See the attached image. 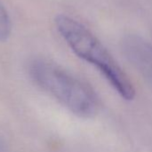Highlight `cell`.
Returning <instances> with one entry per match:
<instances>
[{
	"instance_id": "obj_2",
	"label": "cell",
	"mask_w": 152,
	"mask_h": 152,
	"mask_svg": "<svg viewBox=\"0 0 152 152\" xmlns=\"http://www.w3.org/2000/svg\"><path fill=\"white\" fill-rule=\"evenodd\" d=\"M28 73L39 88L75 116L90 118L98 113L100 99L94 87L61 66L35 59L29 63Z\"/></svg>"
},
{
	"instance_id": "obj_4",
	"label": "cell",
	"mask_w": 152,
	"mask_h": 152,
	"mask_svg": "<svg viewBox=\"0 0 152 152\" xmlns=\"http://www.w3.org/2000/svg\"><path fill=\"white\" fill-rule=\"evenodd\" d=\"M12 24L6 9L0 1V42L8 39L11 35Z\"/></svg>"
},
{
	"instance_id": "obj_1",
	"label": "cell",
	"mask_w": 152,
	"mask_h": 152,
	"mask_svg": "<svg viewBox=\"0 0 152 152\" xmlns=\"http://www.w3.org/2000/svg\"><path fill=\"white\" fill-rule=\"evenodd\" d=\"M54 23L61 37L77 57L95 68L123 100H134L135 88L131 79L89 28L65 14L56 16Z\"/></svg>"
},
{
	"instance_id": "obj_5",
	"label": "cell",
	"mask_w": 152,
	"mask_h": 152,
	"mask_svg": "<svg viewBox=\"0 0 152 152\" xmlns=\"http://www.w3.org/2000/svg\"><path fill=\"white\" fill-rule=\"evenodd\" d=\"M0 151H1V143H0Z\"/></svg>"
},
{
	"instance_id": "obj_3",
	"label": "cell",
	"mask_w": 152,
	"mask_h": 152,
	"mask_svg": "<svg viewBox=\"0 0 152 152\" xmlns=\"http://www.w3.org/2000/svg\"><path fill=\"white\" fill-rule=\"evenodd\" d=\"M121 51L152 89V44L137 35H126L121 40Z\"/></svg>"
}]
</instances>
